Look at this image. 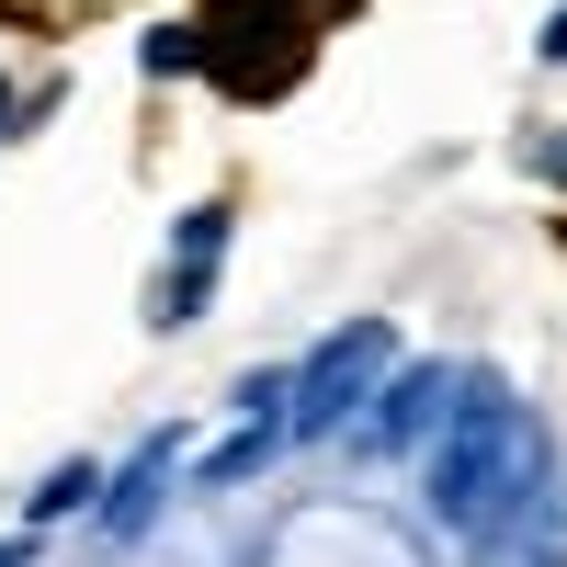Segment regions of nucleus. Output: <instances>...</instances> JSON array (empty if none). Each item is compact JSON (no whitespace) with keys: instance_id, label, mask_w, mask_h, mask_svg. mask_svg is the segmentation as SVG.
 I'll return each mask as SVG.
<instances>
[{"instance_id":"1","label":"nucleus","mask_w":567,"mask_h":567,"mask_svg":"<svg viewBox=\"0 0 567 567\" xmlns=\"http://www.w3.org/2000/svg\"><path fill=\"white\" fill-rule=\"evenodd\" d=\"M534 488H545V420L523 398L477 386L432 443V511L477 545H511V534H534Z\"/></svg>"},{"instance_id":"2","label":"nucleus","mask_w":567,"mask_h":567,"mask_svg":"<svg viewBox=\"0 0 567 567\" xmlns=\"http://www.w3.org/2000/svg\"><path fill=\"white\" fill-rule=\"evenodd\" d=\"M386 363H398V329H386V318H352V329H329V341H318L296 374H284V386H272V420H284L296 443H329V432H352V420H363V398L386 386Z\"/></svg>"},{"instance_id":"3","label":"nucleus","mask_w":567,"mask_h":567,"mask_svg":"<svg viewBox=\"0 0 567 567\" xmlns=\"http://www.w3.org/2000/svg\"><path fill=\"white\" fill-rule=\"evenodd\" d=\"M454 409H465V374L454 363H386V386L363 398V432L386 443V454H409V443H432Z\"/></svg>"},{"instance_id":"4","label":"nucleus","mask_w":567,"mask_h":567,"mask_svg":"<svg viewBox=\"0 0 567 567\" xmlns=\"http://www.w3.org/2000/svg\"><path fill=\"white\" fill-rule=\"evenodd\" d=\"M216 261H227V205H194V216H182V250L159 261V296H148V318H159V329L205 318V296H216Z\"/></svg>"},{"instance_id":"5","label":"nucleus","mask_w":567,"mask_h":567,"mask_svg":"<svg viewBox=\"0 0 567 567\" xmlns=\"http://www.w3.org/2000/svg\"><path fill=\"white\" fill-rule=\"evenodd\" d=\"M171 477H182V443H171V432H159V443H136L125 477H103V488H114V499H103V523H114V534H136V523L159 511V488H171Z\"/></svg>"},{"instance_id":"6","label":"nucleus","mask_w":567,"mask_h":567,"mask_svg":"<svg viewBox=\"0 0 567 567\" xmlns=\"http://www.w3.org/2000/svg\"><path fill=\"white\" fill-rule=\"evenodd\" d=\"M272 443H284V420H272V409H250L239 432H227V443H216V454L194 465V488H239L250 465H272Z\"/></svg>"},{"instance_id":"7","label":"nucleus","mask_w":567,"mask_h":567,"mask_svg":"<svg viewBox=\"0 0 567 567\" xmlns=\"http://www.w3.org/2000/svg\"><path fill=\"white\" fill-rule=\"evenodd\" d=\"M103 499V465H58V477L34 488V523H58V511H91Z\"/></svg>"},{"instance_id":"8","label":"nucleus","mask_w":567,"mask_h":567,"mask_svg":"<svg viewBox=\"0 0 567 567\" xmlns=\"http://www.w3.org/2000/svg\"><path fill=\"white\" fill-rule=\"evenodd\" d=\"M523 159H534L545 182H567V136H523Z\"/></svg>"},{"instance_id":"9","label":"nucleus","mask_w":567,"mask_h":567,"mask_svg":"<svg viewBox=\"0 0 567 567\" xmlns=\"http://www.w3.org/2000/svg\"><path fill=\"white\" fill-rule=\"evenodd\" d=\"M534 58H545V69H567V0H556V23L534 34Z\"/></svg>"},{"instance_id":"10","label":"nucleus","mask_w":567,"mask_h":567,"mask_svg":"<svg viewBox=\"0 0 567 567\" xmlns=\"http://www.w3.org/2000/svg\"><path fill=\"white\" fill-rule=\"evenodd\" d=\"M0 567H23V545H0Z\"/></svg>"}]
</instances>
